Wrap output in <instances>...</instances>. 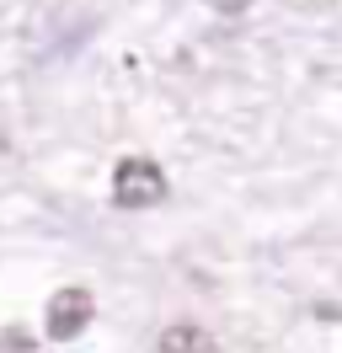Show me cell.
<instances>
[{
	"label": "cell",
	"instance_id": "obj_3",
	"mask_svg": "<svg viewBox=\"0 0 342 353\" xmlns=\"http://www.w3.org/2000/svg\"><path fill=\"white\" fill-rule=\"evenodd\" d=\"M155 348H166V353H203V348H214V337L203 327H166Z\"/></svg>",
	"mask_w": 342,
	"mask_h": 353
},
{
	"label": "cell",
	"instance_id": "obj_4",
	"mask_svg": "<svg viewBox=\"0 0 342 353\" xmlns=\"http://www.w3.org/2000/svg\"><path fill=\"white\" fill-rule=\"evenodd\" d=\"M203 6H214L219 17H241V11H252L256 0H203Z\"/></svg>",
	"mask_w": 342,
	"mask_h": 353
},
{
	"label": "cell",
	"instance_id": "obj_1",
	"mask_svg": "<svg viewBox=\"0 0 342 353\" xmlns=\"http://www.w3.org/2000/svg\"><path fill=\"white\" fill-rule=\"evenodd\" d=\"M166 199V172L145 161V155H128L112 166V203L118 209H155Z\"/></svg>",
	"mask_w": 342,
	"mask_h": 353
},
{
	"label": "cell",
	"instance_id": "obj_2",
	"mask_svg": "<svg viewBox=\"0 0 342 353\" xmlns=\"http://www.w3.org/2000/svg\"><path fill=\"white\" fill-rule=\"evenodd\" d=\"M91 289H59L54 300H48V316H43V332L54 337V343H70V337H81L91 327Z\"/></svg>",
	"mask_w": 342,
	"mask_h": 353
},
{
	"label": "cell",
	"instance_id": "obj_5",
	"mask_svg": "<svg viewBox=\"0 0 342 353\" xmlns=\"http://www.w3.org/2000/svg\"><path fill=\"white\" fill-rule=\"evenodd\" d=\"M0 348H38V343H32L21 327H11V332H0Z\"/></svg>",
	"mask_w": 342,
	"mask_h": 353
}]
</instances>
